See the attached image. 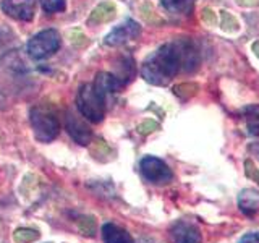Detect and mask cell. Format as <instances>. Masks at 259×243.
Segmentation results:
<instances>
[{
  "mask_svg": "<svg viewBox=\"0 0 259 243\" xmlns=\"http://www.w3.org/2000/svg\"><path fill=\"white\" fill-rule=\"evenodd\" d=\"M249 152H251V154H254L256 157H259V141L249 144Z\"/></svg>",
  "mask_w": 259,
  "mask_h": 243,
  "instance_id": "cell-24",
  "label": "cell"
},
{
  "mask_svg": "<svg viewBox=\"0 0 259 243\" xmlns=\"http://www.w3.org/2000/svg\"><path fill=\"white\" fill-rule=\"evenodd\" d=\"M115 13H117L115 5H113L112 2H104L101 5H97L91 12V15H89V18H88V24L107 23V21L115 18Z\"/></svg>",
  "mask_w": 259,
  "mask_h": 243,
  "instance_id": "cell-13",
  "label": "cell"
},
{
  "mask_svg": "<svg viewBox=\"0 0 259 243\" xmlns=\"http://www.w3.org/2000/svg\"><path fill=\"white\" fill-rule=\"evenodd\" d=\"M253 51H254V54L259 57V40H256V43L253 44Z\"/></svg>",
  "mask_w": 259,
  "mask_h": 243,
  "instance_id": "cell-25",
  "label": "cell"
},
{
  "mask_svg": "<svg viewBox=\"0 0 259 243\" xmlns=\"http://www.w3.org/2000/svg\"><path fill=\"white\" fill-rule=\"evenodd\" d=\"M60 34L57 29H44L32 36L28 43V54L31 59L40 60L46 57H51L60 49Z\"/></svg>",
  "mask_w": 259,
  "mask_h": 243,
  "instance_id": "cell-4",
  "label": "cell"
},
{
  "mask_svg": "<svg viewBox=\"0 0 259 243\" xmlns=\"http://www.w3.org/2000/svg\"><path fill=\"white\" fill-rule=\"evenodd\" d=\"M105 94L99 86L94 83L81 85L76 94V107L81 112V115L86 117L93 124H99L105 115Z\"/></svg>",
  "mask_w": 259,
  "mask_h": 243,
  "instance_id": "cell-2",
  "label": "cell"
},
{
  "mask_svg": "<svg viewBox=\"0 0 259 243\" xmlns=\"http://www.w3.org/2000/svg\"><path fill=\"white\" fill-rule=\"evenodd\" d=\"M65 127H67L70 136L78 144L86 146L91 143V140H93L91 128L86 125L84 120H81L76 113H73L71 110H67V113H65Z\"/></svg>",
  "mask_w": 259,
  "mask_h": 243,
  "instance_id": "cell-8",
  "label": "cell"
},
{
  "mask_svg": "<svg viewBox=\"0 0 259 243\" xmlns=\"http://www.w3.org/2000/svg\"><path fill=\"white\" fill-rule=\"evenodd\" d=\"M172 240L174 243H201L202 237H201V232L196 225H193L190 222H177L172 230Z\"/></svg>",
  "mask_w": 259,
  "mask_h": 243,
  "instance_id": "cell-10",
  "label": "cell"
},
{
  "mask_svg": "<svg viewBox=\"0 0 259 243\" xmlns=\"http://www.w3.org/2000/svg\"><path fill=\"white\" fill-rule=\"evenodd\" d=\"M101 233H102L104 243H135L133 237L130 235L128 230L121 229V227H118L117 224H112V222L104 224L101 229Z\"/></svg>",
  "mask_w": 259,
  "mask_h": 243,
  "instance_id": "cell-11",
  "label": "cell"
},
{
  "mask_svg": "<svg viewBox=\"0 0 259 243\" xmlns=\"http://www.w3.org/2000/svg\"><path fill=\"white\" fill-rule=\"evenodd\" d=\"M201 20H202V23L206 24V26H215V24H217V15H215V12L212 10V8L206 7V8H202V12H201Z\"/></svg>",
  "mask_w": 259,
  "mask_h": 243,
  "instance_id": "cell-19",
  "label": "cell"
},
{
  "mask_svg": "<svg viewBox=\"0 0 259 243\" xmlns=\"http://www.w3.org/2000/svg\"><path fill=\"white\" fill-rule=\"evenodd\" d=\"M29 120L34 138L40 143L52 141L60 133L59 117L49 105H34L29 112Z\"/></svg>",
  "mask_w": 259,
  "mask_h": 243,
  "instance_id": "cell-3",
  "label": "cell"
},
{
  "mask_svg": "<svg viewBox=\"0 0 259 243\" xmlns=\"http://www.w3.org/2000/svg\"><path fill=\"white\" fill-rule=\"evenodd\" d=\"M240 7H256L259 5V0H237Z\"/></svg>",
  "mask_w": 259,
  "mask_h": 243,
  "instance_id": "cell-23",
  "label": "cell"
},
{
  "mask_svg": "<svg viewBox=\"0 0 259 243\" xmlns=\"http://www.w3.org/2000/svg\"><path fill=\"white\" fill-rule=\"evenodd\" d=\"M71 43L75 44V46H84L88 40H86V36L81 34L79 31H73L71 32Z\"/></svg>",
  "mask_w": 259,
  "mask_h": 243,
  "instance_id": "cell-21",
  "label": "cell"
},
{
  "mask_svg": "<svg viewBox=\"0 0 259 243\" xmlns=\"http://www.w3.org/2000/svg\"><path fill=\"white\" fill-rule=\"evenodd\" d=\"M221 28L227 32H237L240 29V23L227 10H221Z\"/></svg>",
  "mask_w": 259,
  "mask_h": 243,
  "instance_id": "cell-15",
  "label": "cell"
},
{
  "mask_svg": "<svg viewBox=\"0 0 259 243\" xmlns=\"http://www.w3.org/2000/svg\"><path fill=\"white\" fill-rule=\"evenodd\" d=\"M140 170L144 180L154 185H167L172 182L174 174L164 160L154 156H146L140 162Z\"/></svg>",
  "mask_w": 259,
  "mask_h": 243,
  "instance_id": "cell-5",
  "label": "cell"
},
{
  "mask_svg": "<svg viewBox=\"0 0 259 243\" xmlns=\"http://www.w3.org/2000/svg\"><path fill=\"white\" fill-rule=\"evenodd\" d=\"M2 10L18 21H31L36 13V0H2Z\"/></svg>",
  "mask_w": 259,
  "mask_h": 243,
  "instance_id": "cell-7",
  "label": "cell"
},
{
  "mask_svg": "<svg viewBox=\"0 0 259 243\" xmlns=\"http://www.w3.org/2000/svg\"><path fill=\"white\" fill-rule=\"evenodd\" d=\"M177 46H178V52H180V59H182V71H194L199 67V52L196 46H194L190 39H177Z\"/></svg>",
  "mask_w": 259,
  "mask_h": 243,
  "instance_id": "cell-9",
  "label": "cell"
},
{
  "mask_svg": "<svg viewBox=\"0 0 259 243\" xmlns=\"http://www.w3.org/2000/svg\"><path fill=\"white\" fill-rule=\"evenodd\" d=\"M165 10L175 15H190L194 8V0H162Z\"/></svg>",
  "mask_w": 259,
  "mask_h": 243,
  "instance_id": "cell-14",
  "label": "cell"
},
{
  "mask_svg": "<svg viewBox=\"0 0 259 243\" xmlns=\"http://www.w3.org/2000/svg\"><path fill=\"white\" fill-rule=\"evenodd\" d=\"M46 13H59L67 8V0H39Z\"/></svg>",
  "mask_w": 259,
  "mask_h": 243,
  "instance_id": "cell-17",
  "label": "cell"
},
{
  "mask_svg": "<svg viewBox=\"0 0 259 243\" xmlns=\"http://www.w3.org/2000/svg\"><path fill=\"white\" fill-rule=\"evenodd\" d=\"M199 91V85L196 83H180L174 86V93L182 97V99H188V97H193L194 94H198Z\"/></svg>",
  "mask_w": 259,
  "mask_h": 243,
  "instance_id": "cell-16",
  "label": "cell"
},
{
  "mask_svg": "<svg viewBox=\"0 0 259 243\" xmlns=\"http://www.w3.org/2000/svg\"><path fill=\"white\" fill-rule=\"evenodd\" d=\"M157 128H159V124H156V122H152V120H146L140 127H138V132H140L141 135H148V133L154 132V130H157Z\"/></svg>",
  "mask_w": 259,
  "mask_h": 243,
  "instance_id": "cell-20",
  "label": "cell"
},
{
  "mask_svg": "<svg viewBox=\"0 0 259 243\" xmlns=\"http://www.w3.org/2000/svg\"><path fill=\"white\" fill-rule=\"evenodd\" d=\"M238 243H259V232H251L243 235Z\"/></svg>",
  "mask_w": 259,
  "mask_h": 243,
  "instance_id": "cell-22",
  "label": "cell"
},
{
  "mask_svg": "<svg viewBox=\"0 0 259 243\" xmlns=\"http://www.w3.org/2000/svg\"><path fill=\"white\" fill-rule=\"evenodd\" d=\"M141 34V26L138 24L135 20H126L125 23L118 24L115 29H112L107 36L104 39L105 46L115 47V46H121L128 43V40L136 39Z\"/></svg>",
  "mask_w": 259,
  "mask_h": 243,
  "instance_id": "cell-6",
  "label": "cell"
},
{
  "mask_svg": "<svg viewBox=\"0 0 259 243\" xmlns=\"http://www.w3.org/2000/svg\"><path fill=\"white\" fill-rule=\"evenodd\" d=\"M238 208L243 214L254 216L259 211V191L254 188H246L238 196Z\"/></svg>",
  "mask_w": 259,
  "mask_h": 243,
  "instance_id": "cell-12",
  "label": "cell"
},
{
  "mask_svg": "<svg viewBox=\"0 0 259 243\" xmlns=\"http://www.w3.org/2000/svg\"><path fill=\"white\" fill-rule=\"evenodd\" d=\"M178 71H182V59L177 40L160 46L144 60L141 67L143 78L156 86L167 85Z\"/></svg>",
  "mask_w": 259,
  "mask_h": 243,
  "instance_id": "cell-1",
  "label": "cell"
},
{
  "mask_svg": "<svg viewBox=\"0 0 259 243\" xmlns=\"http://www.w3.org/2000/svg\"><path fill=\"white\" fill-rule=\"evenodd\" d=\"M246 132L248 135L259 136V109L256 110V113H251L246 109Z\"/></svg>",
  "mask_w": 259,
  "mask_h": 243,
  "instance_id": "cell-18",
  "label": "cell"
}]
</instances>
